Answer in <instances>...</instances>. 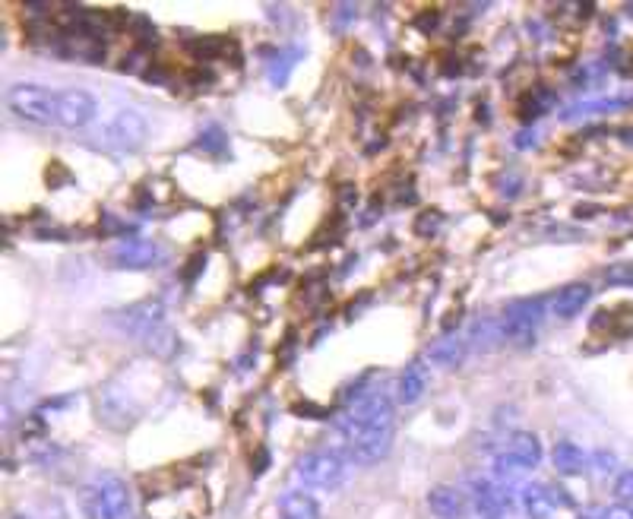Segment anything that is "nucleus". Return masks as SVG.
<instances>
[{"mask_svg": "<svg viewBox=\"0 0 633 519\" xmlns=\"http://www.w3.org/2000/svg\"><path fill=\"white\" fill-rule=\"evenodd\" d=\"M520 507L529 519H554V510H558L548 485H523L520 488Z\"/></svg>", "mask_w": 633, "mask_h": 519, "instance_id": "nucleus-16", "label": "nucleus"}, {"mask_svg": "<svg viewBox=\"0 0 633 519\" xmlns=\"http://www.w3.org/2000/svg\"><path fill=\"white\" fill-rule=\"evenodd\" d=\"M577 519H605V507H589V510H580Z\"/></svg>", "mask_w": 633, "mask_h": 519, "instance_id": "nucleus-24", "label": "nucleus"}, {"mask_svg": "<svg viewBox=\"0 0 633 519\" xmlns=\"http://www.w3.org/2000/svg\"><path fill=\"white\" fill-rule=\"evenodd\" d=\"M99 102L86 89H57V127L83 130L95 121Z\"/></svg>", "mask_w": 633, "mask_h": 519, "instance_id": "nucleus-8", "label": "nucleus"}, {"mask_svg": "<svg viewBox=\"0 0 633 519\" xmlns=\"http://www.w3.org/2000/svg\"><path fill=\"white\" fill-rule=\"evenodd\" d=\"M349 475V456L339 450H311L295 463V478L304 491H336Z\"/></svg>", "mask_w": 633, "mask_h": 519, "instance_id": "nucleus-4", "label": "nucleus"}, {"mask_svg": "<svg viewBox=\"0 0 633 519\" xmlns=\"http://www.w3.org/2000/svg\"><path fill=\"white\" fill-rule=\"evenodd\" d=\"M466 349H469V345L459 339V336H447V339H440V342L431 345V349H428V361L434 364V368L456 371L459 364L466 361Z\"/></svg>", "mask_w": 633, "mask_h": 519, "instance_id": "nucleus-17", "label": "nucleus"}, {"mask_svg": "<svg viewBox=\"0 0 633 519\" xmlns=\"http://www.w3.org/2000/svg\"><path fill=\"white\" fill-rule=\"evenodd\" d=\"M551 463H554V469H558V475H564V478H577L592 466L589 456L583 453V447H577L573 440H558V444H554Z\"/></svg>", "mask_w": 633, "mask_h": 519, "instance_id": "nucleus-13", "label": "nucleus"}, {"mask_svg": "<svg viewBox=\"0 0 633 519\" xmlns=\"http://www.w3.org/2000/svg\"><path fill=\"white\" fill-rule=\"evenodd\" d=\"M80 504H83L86 519H127L130 516L127 482L114 472H99L83 488Z\"/></svg>", "mask_w": 633, "mask_h": 519, "instance_id": "nucleus-3", "label": "nucleus"}, {"mask_svg": "<svg viewBox=\"0 0 633 519\" xmlns=\"http://www.w3.org/2000/svg\"><path fill=\"white\" fill-rule=\"evenodd\" d=\"M114 323H118L124 333H130L133 339L146 342V349H152L156 355H171L178 345V336L165 323V307L159 301L130 304L127 311L114 314Z\"/></svg>", "mask_w": 633, "mask_h": 519, "instance_id": "nucleus-2", "label": "nucleus"}, {"mask_svg": "<svg viewBox=\"0 0 633 519\" xmlns=\"http://www.w3.org/2000/svg\"><path fill=\"white\" fill-rule=\"evenodd\" d=\"M7 108L19 121L35 127L57 124V92L38 83H16L7 89Z\"/></svg>", "mask_w": 633, "mask_h": 519, "instance_id": "nucleus-5", "label": "nucleus"}, {"mask_svg": "<svg viewBox=\"0 0 633 519\" xmlns=\"http://www.w3.org/2000/svg\"><path fill=\"white\" fill-rule=\"evenodd\" d=\"M504 453L513 456L526 472L542 463V444H539V437H535L532 431H513L507 437V444H504Z\"/></svg>", "mask_w": 633, "mask_h": 519, "instance_id": "nucleus-15", "label": "nucleus"}, {"mask_svg": "<svg viewBox=\"0 0 633 519\" xmlns=\"http://www.w3.org/2000/svg\"><path fill=\"white\" fill-rule=\"evenodd\" d=\"M279 513H282V519H320V504L308 491H289V494H282Z\"/></svg>", "mask_w": 633, "mask_h": 519, "instance_id": "nucleus-18", "label": "nucleus"}, {"mask_svg": "<svg viewBox=\"0 0 633 519\" xmlns=\"http://www.w3.org/2000/svg\"><path fill=\"white\" fill-rule=\"evenodd\" d=\"M615 497H618V504L633 507V469H621L618 472V478H615Z\"/></svg>", "mask_w": 633, "mask_h": 519, "instance_id": "nucleus-19", "label": "nucleus"}, {"mask_svg": "<svg viewBox=\"0 0 633 519\" xmlns=\"http://www.w3.org/2000/svg\"><path fill=\"white\" fill-rule=\"evenodd\" d=\"M469 504L485 519H504L513 510V491L497 485L494 478H472L469 482Z\"/></svg>", "mask_w": 633, "mask_h": 519, "instance_id": "nucleus-7", "label": "nucleus"}, {"mask_svg": "<svg viewBox=\"0 0 633 519\" xmlns=\"http://www.w3.org/2000/svg\"><path fill=\"white\" fill-rule=\"evenodd\" d=\"M437 225H440V213H425V216L418 219L415 232L418 235H428V232H437Z\"/></svg>", "mask_w": 633, "mask_h": 519, "instance_id": "nucleus-22", "label": "nucleus"}, {"mask_svg": "<svg viewBox=\"0 0 633 519\" xmlns=\"http://www.w3.org/2000/svg\"><path fill=\"white\" fill-rule=\"evenodd\" d=\"M605 519H633V507L615 504V507H608V510H605Z\"/></svg>", "mask_w": 633, "mask_h": 519, "instance_id": "nucleus-23", "label": "nucleus"}, {"mask_svg": "<svg viewBox=\"0 0 633 519\" xmlns=\"http://www.w3.org/2000/svg\"><path fill=\"white\" fill-rule=\"evenodd\" d=\"M13 519H29V516H13Z\"/></svg>", "mask_w": 633, "mask_h": 519, "instance_id": "nucleus-25", "label": "nucleus"}, {"mask_svg": "<svg viewBox=\"0 0 633 519\" xmlns=\"http://www.w3.org/2000/svg\"><path fill=\"white\" fill-rule=\"evenodd\" d=\"M339 437L345 444V456L355 466H374L393 450V434H396V412L390 396L377 390L358 396L345 415L336 421Z\"/></svg>", "mask_w": 633, "mask_h": 519, "instance_id": "nucleus-1", "label": "nucleus"}, {"mask_svg": "<svg viewBox=\"0 0 633 519\" xmlns=\"http://www.w3.org/2000/svg\"><path fill=\"white\" fill-rule=\"evenodd\" d=\"M428 390V371L421 361H412L406 371L399 374L396 380V402L399 406H415V402L425 396Z\"/></svg>", "mask_w": 633, "mask_h": 519, "instance_id": "nucleus-14", "label": "nucleus"}, {"mask_svg": "<svg viewBox=\"0 0 633 519\" xmlns=\"http://www.w3.org/2000/svg\"><path fill=\"white\" fill-rule=\"evenodd\" d=\"M605 282H608V285H630V288H633V263H618V266H608Z\"/></svg>", "mask_w": 633, "mask_h": 519, "instance_id": "nucleus-20", "label": "nucleus"}, {"mask_svg": "<svg viewBox=\"0 0 633 519\" xmlns=\"http://www.w3.org/2000/svg\"><path fill=\"white\" fill-rule=\"evenodd\" d=\"M162 260V247L149 238H127L118 241L111 251V263L118 269H152Z\"/></svg>", "mask_w": 633, "mask_h": 519, "instance_id": "nucleus-10", "label": "nucleus"}, {"mask_svg": "<svg viewBox=\"0 0 633 519\" xmlns=\"http://www.w3.org/2000/svg\"><path fill=\"white\" fill-rule=\"evenodd\" d=\"M545 314V298H520L513 301L504 317H501V333L504 342L516 345V349H532L535 345V330Z\"/></svg>", "mask_w": 633, "mask_h": 519, "instance_id": "nucleus-6", "label": "nucleus"}, {"mask_svg": "<svg viewBox=\"0 0 633 519\" xmlns=\"http://www.w3.org/2000/svg\"><path fill=\"white\" fill-rule=\"evenodd\" d=\"M146 130H149V124H146L143 114L124 108L108 121V127H105L108 140L105 143L114 146V149H140L143 140H146Z\"/></svg>", "mask_w": 633, "mask_h": 519, "instance_id": "nucleus-9", "label": "nucleus"}, {"mask_svg": "<svg viewBox=\"0 0 633 519\" xmlns=\"http://www.w3.org/2000/svg\"><path fill=\"white\" fill-rule=\"evenodd\" d=\"M589 298H592V288L586 282H570V285L561 288L558 295H554L551 314L561 317V320H573V317L583 314V307L589 304Z\"/></svg>", "mask_w": 633, "mask_h": 519, "instance_id": "nucleus-12", "label": "nucleus"}, {"mask_svg": "<svg viewBox=\"0 0 633 519\" xmlns=\"http://www.w3.org/2000/svg\"><path fill=\"white\" fill-rule=\"evenodd\" d=\"M428 510L437 519H466V513L472 510L469 494L456 485H434L428 491Z\"/></svg>", "mask_w": 633, "mask_h": 519, "instance_id": "nucleus-11", "label": "nucleus"}, {"mask_svg": "<svg viewBox=\"0 0 633 519\" xmlns=\"http://www.w3.org/2000/svg\"><path fill=\"white\" fill-rule=\"evenodd\" d=\"M589 463L596 466L602 475H611V472H618V456L611 453V450H596L589 456Z\"/></svg>", "mask_w": 633, "mask_h": 519, "instance_id": "nucleus-21", "label": "nucleus"}]
</instances>
